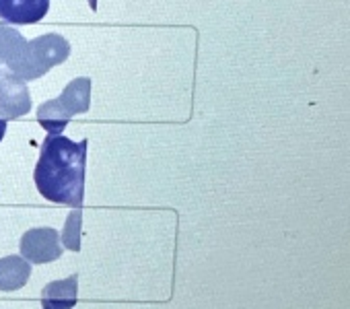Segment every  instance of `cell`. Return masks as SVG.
I'll use <instances>...</instances> for the list:
<instances>
[{"mask_svg": "<svg viewBox=\"0 0 350 309\" xmlns=\"http://www.w3.org/2000/svg\"><path fill=\"white\" fill-rule=\"evenodd\" d=\"M87 140H70L64 134H48L33 172L38 192L54 204L79 209L85 196Z\"/></svg>", "mask_w": 350, "mask_h": 309, "instance_id": "cell-1", "label": "cell"}, {"mask_svg": "<svg viewBox=\"0 0 350 309\" xmlns=\"http://www.w3.org/2000/svg\"><path fill=\"white\" fill-rule=\"evenodd\" d=\"M70 56V44L60 33H44L36 40H27L21 52L7 62V68L21 81H36L48 75L54 66L66 62Z\"/></svg>", "mask_w": 350, "mask_h": 309, "instance_id": "cell-2", "label": "cell"}, {"mask_svg": "<svg viewBox=\"0 0 350 309\" xmlns=\"http://www.w3.org/2000/svg\"><path fill=\"white\" fill-rule=\"evenodd\" d=\"M91 107V79L79 77L70 81L56 99L44 101L38 107V122L48 134H62L68 122L89 111Z\"/></svg>", "mask_w": 350, "mask_h": 309, "instance_id": "cell-3", "label": "cell"}, {"mask_svg": "<svg viewBox=\"0 0 350 309\" xmlns=\"http://www.w3.org/2000/svg\"><path fill=\"white\" fill-rule=\"evenodd\" d=\"M21 256L29 264H50L62 256L60 233L52 227L29 229L21 237Z\"/></svg>", "mask_w": 350, "mask_h": 309, "instance_id": "cell-4", "label": "cell"}, {"mask_svg": "<svg viewBox=\"0 0 350 309\" xmlns=\"http://www.w3.org/2000/svg\"><path fill=\"white\" fill-rule=\"evenodd\" d=\"M31 105L27 83L15 77L11 70L0 72V116L5 120H17L29 113Z\"/></svg>", "mask_w": 350, "mask_h": 309, "instance_id": "cell-5", "label": "cell"}, {"mask_svg": "<svg viewBox=\"0 0 350 309\" xmlns=\"http://www.w3.org/2000/svg\"><path fill=\"white\" fill-rule=\"evenodd\" d=\"M50 11V0H0V19L7 25L40 23Z\"/></svg>", "mask_w": 350, "mask_h": 309, "instance_id": "cell-6", "label": "cell"}, {"mask_svg": "<svg viewBox=\"0 0 350 309\" xmlns=\"http://www.w3.org/2000/svg\"><path fill=\"white\" fill-rule=\"evenodd\" d=\"M79 297V276L72 274L62 280H52L42 293L44 309H75Z\"/></svg>", "mask_w": 350, "mask_h": 309, "instance_id": "cell-7", "label": "cell"}, {"mask_svg": "<svg viewBox=\"0 0 350 309\" xmlns=\"http://www.w3.org/2000/svg\"><path fill=\"white\" fill-rule=\"evenodd\" d=\"M31 276V264L23 256L0 258V291L13 293L27 284Z\"/></svg>", "mask_w": 350, "mask_h": 309, "instance_id": "cell-8", "label": "cell"}, {"mask_svg": "<svg viewBox=\"0 0 350 309\" xmlns=\"http://www.w3.org/2000/svg\"><path fill=\"white\" fill-rule=\"evenodd\" d=\"M25 42V36L17 27L0 23V64L11 62L21 52Z\"/></svg>", "mask_w": 350, "mask_h": 309, "instance_id": "cell-9", "label": "cell"}, {"mask_svg": "<svg viewBox=\"0 0 350 309\" xmlns=\"http://www.w3.org/2000/svg\"><path fill=\"white\" fill-rule=\"evenodd\" d=\"M60 241L70 252L81 250V209H75L68 215V219L64 223V229L60 233Z\"/></svg>", "mask_w": 350, "mask_h": 309, "instance_id": "cell-10", "label": "cell"}, {"mask_svg": "<svg viewBox=\"0 0 350 309\" xmlns=\"http://www.w3.org/2000/svg\"><path fill=\"white\" fill-rule=\"evenodd\" d=\"M7 122H9V120H5L3 116H0V142H3V138H5V134H7Z\"/></svg>", "mask_w": 350, "mask_h": 309, "instance_id": "cell-11", "label": "cell"}]
</instances>
